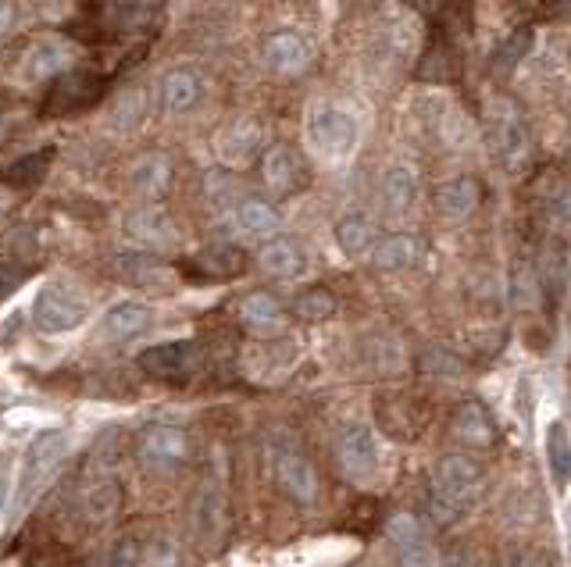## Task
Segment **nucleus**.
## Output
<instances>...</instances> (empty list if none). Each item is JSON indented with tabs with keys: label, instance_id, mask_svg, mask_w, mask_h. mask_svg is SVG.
<instances>
[{
	"label": "nucleus",
	"instance_id": "nucleus-1",
	"mask_svg": "<svg viewBox=\"0 0 571 567\" xmlns=\"http://www.w3.org/2000/svg\"><path fill=\"white\" fill-rule=\"evenodd\" d=\"M65 457H68V436L62 428L36 432L33 443L25 446L19 492H14V511H19V517L33 511V503L43 497V489L51 486V479L57 475V468H62Z\"/></svg>",
	"mask_w": 571,
	"mask_h": 567
},
{
	"label": "nucleus",
	"instance_id": "nucleus-2",
	"mask_svg": "<svg viewBox=\"0 0 571 567\" xmlns=\"http://www.w3.org/2000/svg\"><path fill=\"white\" fill-rule=\"evenodd\" d=\"M486 126H489V140L493 151L504 161V168L510 175L525 172L532 164L536 154V140L529 129V118L521 115V108L510 97H493L486 103Z\"/></svg>",
	"mask_w": 571,
	"mask_h": 567
},
{
	"label": "nucleus",
	"instance_id": "nucleus-3",
	"mask_svg": "<svg viewBox=\"0 0 571 567\" xmlns=\"http://www.w3.org/2000/svg\"><path fill=\"white\" fill-rule=\"evenodd\" d=\"M104 94H108V79L97 68H68L51 79L47 97H43V115L62 118L75 111H89L104 100Z\"/></svg>",
	"mask_w": 571,
	"mask_h": 567
},
{
	"label": "nucleus",
	"instance_id": "nucleus-4",
	"mask_svg": "<svg viewBox=\"0 0 571 567\" xmlns=\"http://www.w3.org/2000/svg\"><path fill=\"white\" fill-rule=\"evenodd\" d=\"M86 304L75 296L72 290L57 286V282H51V286H43L36 304H33V321L40 332L47 336H65V332H75L83 321H86Z\"/></svg>",
	"mask_w": 571,
	"mask_h": 567
},
{
	"label": "nucleus",
	"instance_id": "nucleus-5",
	"mask_svg": "<svg viewBox=\"0 0 571 567\" xmlns=\"http://www.w3.org/2000/svg\"><path fill=\"white\" fill-rule=\"evenodd\" d=\"M308 137L319 154L347 157L357 143V122L347 111L333 108V103H319V108L308 115Z\"/></svg>",
	"mask_w": 571,
	"mask_h": 567
},
{
	"label": "nucleus",
	"instance_id": "nucleus-6",
	"mask_svg": "<svg viewBox=\"0 0 571 567\" xmlns=\"http://www.w3.org/2000/svg\"><path fill=\"white\" fill-rule=\"evenodd\" d=\"M483 482H486V471L478 465L475 457L468 454H446L435 468V492H443L454 503H461L464 511L483 497Z\"/></svg>",
	"mask_w": 571,
	"mask_h": 567
},
{
	"label": "nucleus",
	"instance_id": "nucleus-7",
	"mask_svg": "<svg viewBox=\"0 0 571 567\" xmlns=\"http://www.w3.org/2000/svg\"><path fill=\"white\" fill-rule=\"evenodd\" d=\"M137 454L143 460V468L150 471H179L190 457V436L179 425H150L143 428V436L137 443Z\"/></svg>",
	"mask_w": 571,
	"mask_h": 567
},
{
	"label": "nucleus",
	"instance_id": "nucleus-8",
	"mask_svg": "<svg viewBox=\"0 0 571 567\" xmlns=\"http://www.w3.org/2000/svg\"><path fill=\"white\" fill-rule=\"evenodd\" d=\"M258 168H261V183L268 186V193H276V197H293V193L308 186L304 161H300V154L286 143L265 146L258 157Z\"/></svg>",
	"mask_w": 571,
	"mask_h": 567
},
{
	"label": "nucleus",
	"instance_id": "nucleus-9",
	"mask_svg": "<svg viewBox=\"0 0 571 567\" xmlns=\"http://www.w3.org/2000/svg\"><path fill=\"white\" fill-rule=\"evenodd\" d=\"M276 479L282 486V492L297 503H314L319 500V471L308 460V454H300L297 446H279L276 450Z\"/></svg>",
	"mask_w": 571,
	"mask_h": 567
},
{
	"label": "nucleus",
	"instance_id": "nucleus-10",
	"mask_svg": "<svg viewBox=\"0 0 571 567\" xmlns=\"http://www.w3.org/2000/svg\"><path fill=\"white\" fill-rule=\"evenodd\" d=\"M336 457H340V468L351 475V479H368L379 465V446H375V432L360 422H351L347 428L340 432V443H336Z\"/></svg>",
	"mask_w": 571,
	"mask_h": 567
},
{
	"label": "nucleus",
	"instance_id": "nucleus-11",
	"mask_svg": "<svg viewBox=\"0 0 571 567\" xmlns=\"http://www.w3.org/2000/svg\"><path fill=\"white\" fill-rule=\"evenodd\" d=\"M161 0H97V25L100 36L137 33L154 22Z\"/></svg>",
	"mask_w": 571,
	"mask_h": 567
},
{
	"label": "nucleus",
	"instance_id": "nucleus-12",
	"mask_svg": "<svg viewBox=\"0 0 571 567\" xmlns=\"http://www.w3.org/2000/svg\"><path fill=\"white\" fill-rule=\"evenodd\" d=\"M193 361H197V347L193 342H158L140 353V368L147 371L150 379H161V382H183L190 375Z\"/></svg>",
	"mask_w": 571,
	"mask_h": 567
},
{
	"label": "nucleus",
	"instance_id": "nucleus-13",
	"mask_svg": "<svg viewBox=\"0 0 571 567\" xmlns=\"http://www.w3.org/2000/svg\"><path fill=\"white\" fill-rule=\"evenodd\" d=\"M247 268V253L233 247V243H212L197 250L186 264V272L201 282H229L236 275H244Z\"/></svg>",
	"mask_w": 571,
	"mask_h": 567
},
{
	"label": "nucleus",
	"instance_id": "nucleus-14",
	"mask_svg": "<svg viewBox=\"0 0 571 567\" xmlns=\"http://www.w3.org/2000/svg\"><path fill=\"white\" fill-rule=\"evenodd\" d=\"M126 240L137 243L140 250H164L179 240V229L161 207H140V211L126 218Z\"/></svg>",
	"mask_w": 571,
	"mask_h": 567
},
{
	"label": "nucleus",
	"instance_id": "nucleus-15",
	"mask_svg": "<svg viewBox=\"0 0 571 567\" xmlns=\"http://www.w3.org/2000/svg\"><path fill=\"white\" fill-rule=\"evenodd\" d=\"M215 154L225 164H247L261 157V126L250 122V118H236V122L222 126L215 132Z\"/></svg>",
	"mask_w": 571,
	"mask_h": 567
},
{
	"label": "nucleus",
	"instance_id": "nucleus-16",
	"mask_svg": "<svg viewBox=\"0 0 571 567\" xmlns=\"http://www.w3.org/2000/svg\"><path fill=\"white\" fill-rule=\"evenodd\" d=\"M435 200V211H440L443 218H472L478 211V204H483V183L472 175H457V178H446V183L435 186L432 193Z\"/></svg>",
	"mask_w": 571,
	"mask_h": 567
},
{
	"label": "nucleus",
	"instance_id": "nucleus-17",
	"mask_svg": "<svg viewBox=\"0 0 571 567\" xmlns=\"http://www.w3.org/2000/svg\"><path fill=\"white\" fill-rule=\"evenodd\" d=\"M265 65L276 76H300L311 65V47L297 33H272L265 40Z\"/></svg>",
	"mask_w": 571,
	"mask_h": 567
},
{
	"label": "nucleus",
	"instance_id": "nucleus-18",
	"mask_svg": "<svg viewBox=\"0 0 571 567\" xmlns=\"http://www.w3.org/2000/svg\"><path fill=\"white\" fill-rule=\"evenodd\" d=\"M450 432H454V439H461L464 446H475V450H486V446L497 443V425H493V414L478 404V400H468V404H461L454 411Z\"/></svg>",
	"mask_w": 571,
	"mask_h": 567
},
{
	"label": "nucleus",
	"instance_id": "nucleus-19",
	"mask_svg": "<svg viewBox=\"0 0 571 567\" xmlns=\"http://www.w3.org/2000/svg\"><path fill=\"white\" fill-rule=\"evenodd\" d=\"M150 325H154V310L140 301H122L104 315V339L129 342V339L143 336Z\"/></svg>",
	"mask_w": 571,
	"mask_h": 567
},
{
	"label": "nucleus",
	"instance_id": "nucleus-20",
	"mask_svg": "<svg viewBox=\"0 0 571 567\" xmlns=\"http://www.w3.org/2000/svg\"><path fill=\"white\" fill-rule=\"evenodd\" d=\"M304 264H308L304 247L297 240H286V236H276V240H268L258 250V268L272 279H297L304 272Z\"/></svg>",
	"mask_w": 571,
	"mask_h": 567
},
{
	"label": "nucleus",
	"instance_id": "nucleus-21",
	"mask_svg": "<svg viewBox=\"0 0 571 567\" xmlns=\"http://www.w3.org/2000/svg\"><path fill=\"white\" fill-rule=\"evenodd\" d=\"M418 200V175L408 164H394L379 183V204L386 215H408Z\"/></svg>",
	"mask_w": 571,
	"mask_h": 567
},
{
	"label": "nucleus",
	"instance_id": "nucleus-22",
	"mask_svg": "<svg viewBox=\"0 0 571 567\" xmlns=\"http://www.w3.org/2000/svg\"><path fill=\"white\" fill-rule=\"evenodd\" d=\"M118 503H122V486H118L115 475L108 471H94L86 479V489H83V511L89 521H108Z\"/></svg>",
	"mask_w": 571,
	"mask_h": 567
},
{
	"label": "nucleus",
	"instance_id": "nucleus-23",
	"mask_svg": "<svg viewBox=\"0 0 571 567\" xmlns=\"http://www.w3.org/2000/svg\"><path fill=\"white\" fill-rule=\"evenodd\" d=\"M190 517H193V532H197V539L207 546V549H215L218 539H222V532H225V503L215 489H204L197 500H193L190 506Z\"/></svg>",
	"mask_w": 571,
	"mask_h": 567
},
{
	"label": "nucleus",
	"instance_id": "nucleus-24",
	"mask_svg": "<svg viewBox=\"0 0 571 567\" xmlns=\"http://www.w3.org/2000/svg\"><path fill=\"white\" fill-rule=\"evenodd\" d=\"M201 94H204V83L197 72H190V68H175L161 79V108L172 115L190 111L193 103L201 100Z\"/></svg>",
	"mask_w": 571,
	"mask_h": 567
},
{
	"label": "nucleus",
	"instance_id": "nucleus-25",
	"mask_svg": "<svg viewBox=\"0 0 571 567\" xmlns=\"http://www.w3.org/2000/svg\"><path fill=\"white\" fill-rule=\"evenodd\" d=\"M172 186V161L164 154H143L132 168V189L140 193L147 200H158L164 197Z\"/></svg>",
	"mask_w": 571,
	"mask_h": 567
},
{
	"label": "nucleus",
	"instance_id": "nucleus-26",
	"mask_svg": "<svg viewBox=\"0 0 571 567\" xmlns=\"http://www.w3.org/2000/svg\"><path fill=\"white\" fill-rule=\"evenodd\" d=\"M418 253H422V243L408 232H397L371 247V264L383 268V272H403V268H411L418 261Z\"/></svg>",
	"mask_w": 571,
	"mask_h": 567
},
{
	"label": "nucleus",
	"instance_id": "nucleus-27",
	"mask_svg": "<svg viewBox=\"0 0 571 567\" xmlns=\"http://www.w3.org/2000/svg\"><path fill=\"white\" fill-rule=\"evenodd\" d=\"M115 272L126 282H132V286H147V290L169 286V279H172L169 268H164L158 258H150V253H126V258L115 261Z\"/></svg>",
	"mask_w": 571,
	"mask_h": 567
},
{
	"label": "nucleus",
	"instance_id": "nucleus-28",
	"mask_svg": "<svg viewBox=\"0 0 571 567\" xmlns=\"http://www.w3.org/2000/svg\"><path fill=\"white\" fill-rule=\"evenodd\" d=\"M233 226L239 232H247V236H272L279 232V211L272 204H265V200H254V197H244L239 200L233 211Z\"/></svg>",
	"mask_w": 571,
	"mask_h": 567
},
{
	"label": "nucleus",
	"instance_id": "nucleus-29",
	"mask_svg": "<svg viewBox=\"0 0 571 567\" xmlns=\"http://www.w3.org/2000/svg\"><path fill=\"white\" fill-rule=\"evenodd\" d=\"M336 243L343 253H351V258H365V253H371V247L379 243V226H375L368 215H347L340 218L336 226Z\"/></svg>",
	"mask_w": 571,
	"mask_h": 567
},
{
	"label": "nucleus",
	"instance_id": "nucleus-30",
	"mask_svg": "<svg viewBox=\"0 0 571 567\" xmlns=\"http://www.w3.org/2000/svg\"><path fill=\"white\" fill-rule=\"evenodd\" d=\"M204 197L212 207H218V211H233V207L244 200V186H239V178L233 175V168L218 164V168L204 172Z\"/></svg>",
	"mask_w": 571,
	"mask_h": 567
},
{
	"label": "nucleus",
	"instance_id": "nucleus-31",
	"mask_svg": "<svg viewBox=\"0 0 571 567\" xmlns=\"http://www.w3.org/2000/svg\"><path fill=\"white\" fill-rule=\"evenodd\" d=\"M547 465H550L553 482L568 489L571 486V432L564 422H550L547 428Z\"/></svg>",
	"mask_w": 571,
	"mask_h": 567
},
{
	"label": "nucleus",
	"instance_id": "nucleus-32",
	"mask_svg": "<svg viewBox=\"0 0 571 567\" xmlns=\"http://www.w3.org/2000/svg\"><path fill=\"white\" fill-rule=\"evenodd\" d=\"M51 161H54V151L51 146H43V151H33V154H25L19 161L4 164V168H0V178L11 183V186H33V183H40L43 175H47Z\"/></svg>",
	"mask_w": 571,
	"mask_h": 567
},
{
	"label": "nucleus",
	"instance_id": "nucleus-33",
	"mask_svg": "<svg viewBox=\"0 0 571 567\" xmlns=\"http://www.w3.org/2000/svg\"><path fill=\"white\" fill-rule=\"evenodd\" d=\"M239 318H244V325L254 328V332H272V328H279L282 307H279L276 296L254 293V296H247L244 304H239Z\"/></svg>",
	"mask_w": 571,
	"mask_h": 567
},
{
	"label": "nucleus",
	"instance_id": "nucleus-34",
	"mask_svg": "<svg viewBox=\"0 0 571 567\" xmlns=\"http://www.w3.org/2000/svg\"><path fill=\"white\" fill-rule=\"evenodd\" d=\"M539 290L550 296V304H558L568 290V261L561 247H550L543 258H539Z\"/></svg>",
	"mask_w": 571,
	"mask_h": 567
},
{
	"label": "nucleus",
	"instance_id": "nucleus-35",
	"mask_svg": "<svg viewBox=\"0 0 571 567\" xmlns=\"http://www.w3.org/2000/svg\"><path fill=\"white\" fill-rule=\"evenodd\" d=\"M137 567H186V554L169 535H158V539L140 543Z\"/></svg>",
	"mask_w": 571,
	"mask_h": 567
},
{
	"label": "nucleus",
	"instance_id": "nucleus-36",
	"mask_svg": "<svg viewBox=\"0 0 571 567\" xmlns=\"http://www.w3.org/2000/svg\"><path fill=\"white\" fill-rule=\"evenodd\" d=\"M293 315L300 321H325V318H333L336 315V296L322 290V286H314V290H304L293 301Z\"/></svg>",
	"mask_w": 571,
	"mask_h": 567
},
{
	"label": "nucleus",
	"instance_id": "nucleus-37",
	"mask_svg": "<svg viewBox=\"0 0 571 567\" xmlns=\"http://www.w3.org/2000/svg\"><path fill=\"white\" fill-rule=\"evenodd\" d=\"M450 76H454V54H450V47H446L443 40H432L425 57H422V65H418V79L446 83Z\"/></svg>",
	"mask_w": 571,
	"mask_h": 567
},
{
	"label": "nucleus",
	"instance_id": "nucleus-38",
	"mask_svg": "<svg viewBox=\"0 0 571 567\" xmlns=\"http://www.w3.org/2000/svg\"><path fill=\"white\" fill-rule=\"evenodd\" d=\"M529 47H532V29H529V25L515 29V33L507 36V43H500L497 54H493V72H500V76H507V72L515 68L525 54H529Z\"/></svg>",
	"mask_w": 571,
	"mask_h": 567
},
{
	"label": "nucleus",
	"instance_id": "nucleus-39",
	"mask_svg": "<svg viewBox=\"0 0 571 567\" xmlns=\"http://www.w3.org/2000/svg\"><path fill=\"white\" fill-rule=\"evenodd\" d=\"M68 62V51H65V43H40L36 54H33V62H29V72H33L36 79H54V76H62V68Z\"/></svg>",
	"mask_w": 571,
	"mask_h": 567
},
{
	"label": "nucleus",
	"instance_id": "nucleus-40",
	"mask_svg": "<svg viewBox=\"0 0 571 567\" xmlns=\"http://www.w3.org/2000/svg\"><path fill=\"white\" fill-rule=\"evenodd\" d=\"M425 506H429V517L435 521V525L440 528H450V525H457V521L468 514L464 511L461 503H454L450 497H443V492H435V489H429V497H425Z\"/></svg>",
	"mask_w": 571,
	"mask_h": 567
},
{
	"label": "nucleus",
	"instance_id": "nucleus-41",
	"mask_svg": "<svg viewBox=\"0 0 571 567\" xmlns=\"http://www.w3.org/2000/svg\"><path fill=\"white\" fill-rule=\"evenodd\" d=\"M418 368L425 371V375H435V379H457L461 375V361L454 353H446L440 347H432L422 353V361H418Z\"/></svg>",
	"mask_w": 571,
	"mask_h": 567
},
{
	"label": "nucleus",
	"instance_id": "nucleus-42",
	"mask_svg": "<svg viewBox=\"0 0 571 567\" xmlns=\"http://www.w3.org/2000/svg\"><path fill=\"white\" fill-rule=\"evenodd\" d=\"M386 532H389V539H394V546H411V543L425 539L422 521H418L414 514H394V517H389Z\"/></svg>",
	"mask_w": 571,
	"mask_h": 567
},
{
	"label": "nucleus",
	"instance_id": "nucleus-43",
	"mask_svg": "<svg viewBox=\"0 0 571 567\" xmlns=\"http://www.w3.org/2000/svg\"><path fill=\"white\" fill-rule=\"evenodd\" d=\"M397 560H400V567H440L429 539L411 543V546H397Z\"/></svg>",
	"mask_w": 571,
	"mask_h": 567
},
{
	"label": "nucleus",
	"instance_id": "nucleus-44",
	"mask_svg": "<svg viewBox=\"0 0 571 567\" xmlns=\"http://www.w3.org/2000/svg\"><path fill=\"white\" fill-rule=\"evenodd\" d=\"M547 215L553 221H564V226H571V183H558L550 193H547Z\"/></svg>",
	"mask_w": 571,
	"mask_h": 567
},
{
	"label": "nucleus",
	"instance_id": "nucleus-45",
	"mask_svg": "<svg viewBox=\"0 0 571 567\" xmlns=\"http://www.w3.org/2000/svg\"><path fill=\"white\" fill-rule=\"evenodd\" d=\"M140 111H143V94H126V100L118 103V111H115L118 126H122V129H132V126L140 122Z\"/></svg>",
	"mask_w": 571,
	"mask_h": 567
},
{
	"label": "nucleus",
	"instance_id": "nucleus-46",
	"mask_svg": "<svg viewBox=\"0 0 571 567\" xmlns=\"http://www.w3.org/2000/svg\"><path fill=\"white\" fill-rule=\"evenodd\" d=\"M443 567H486V564H483V557H478L472 546H454L443 557Z\"/></svg>",
	"mask_w": 571,
	"mask_h": 567
},
{
	"label": "nucleus",
	"instance_id": "nucleus-47",
	"mask_svg": "<svg viewBox=\"0 0 571 567\" xmlns=\"http://www.w3.org/2000/svg\"><path fill=\"white\" fill-rule=\"evenodd\" d=\"M504 567H553L550 557L543 554H532V549H518V554H510Z\"/></svg>",
	"mask_w": 571,
	"mask_h": 567
},
{
	"label": "nucleus",
	"instance_id": "nucleus-48",
	"mask_svg": "<svg viewBox=\"0 0 571 567\" xmlns=\"http://www.w3.org/2000/svg\"><path fill=\"white\" fill-rule=\"evenodd\" d=\"M14 0H0V36H8L11 33V25H14Z\"/></svg>",
	"mask_w": 571,
	"mask_h": 567
},
{
	"label": "nucleus",
	"instance_id": "nucleus-49",
	"mask_svg": "<svg viewBox=\"0 0 571 567\" xmlns=\"http://www.w3.org/2000/svg\"><path fill=\"white\" fill-rule=\"evenodd\" d=\"M8 500H11V479H8L4 465H0V517H4V511H8Z\"/></svg>",
	"mask_w": 571,
	"mask_h": 567
},
{
	"label": "nucleus",
	"instance_id": "nucleus-50",
	"mask_svg": "<svg viewBox=\"0 0 571 567\" xmlns=\"http://www.w3.org/2000/svg\"><path fill=\"white\" fill-rule=\"evenodd\" d=\"M547 14L550 19H571V0H550Z\"/></svg>",
	"mask_w": 571,
	"mask_h": 567
},
{
	"label": "nucleus",
	"instance_id": "nucleus-51",
	"mask_svg": "<svg viewBox=\"0 0 571 567\" xmlns=\"http://www.w3.org/2000/svg\"><path fill=\"white\" fill-rule=\"evenodd\" d=\"M408 4H411V8H418V11H425V14H429V11L435 8V0H408Z\"/></svg>",
	"mask_w": 571,
	"mask_h": 567
}]
</instances>
